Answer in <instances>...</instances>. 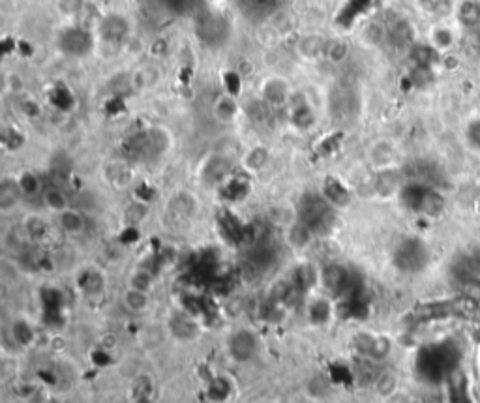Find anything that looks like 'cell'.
Listing matches in <instances>:
<instances>
[{"label": "cell", "instance_id": "1", "mask_svg": "<svg viewBox=\"0 0 480 403\" xmlns=\"http://www.w3.org/2000/svg\"><path fill=\"white\" fill-rule=\"evenodd\" d=\"M94 32L104 45L120 47V49H122L126 40L132 36L128 19L122 14H114V11L100 16V21L94 25Z\"/></svg>", "mask_w": 480, "mask_h": 403}, {"label": "cell", "instance_id": "2", "mask_svg": "<svg viewBox=\"0 0 480 403\" xmlns=\"http://www.w3.org/2000/svg\"><path fill=\"white\" fill-rule=\"evenodd\" d=\"M459 38L462 36L456 32L454 26L447 25V23H437L428 32V43L439 55L456 51V47H459Z\"/></svg>", "mask_w": 480, "mask_h": 403}, {"label": "cell", "instance_id": "3", "mask_svg": "<svg viewBox=\"0 0 480 403\" xmlns=\"http://www.w3.org/2000/svg\"><path fill=\"white\" fill-rule=\"evenodd\" d=\"M368 158H370V163L373 166V169H393L398 160V149L390 139H377L373 141L370 150H368Z\"/></svg>", "mask_w": 480, "mask_h": 403}, {"label": "cell", "instance_id": "4", "mask_svg": "<svg viewBox=\"0 0 480 403\" xmlns=\"http://www.w3.org/2000/svg\"><path fill=\"white\" fill-rule=\"evenodd\" d=\"M240 114V104L238 100L229 92L220 94L214 104H212V117L220 122V124H235Z\"/></svg>", "mask_w": 480, "mask_h": 403}, {"label": "cell", "instance_id": "5", "mask_svg": "<svg viewBox=\"0 0 480 403\" xmlns=\"http://www.w3.org/2000/svg\"><path fill=\"white\" fill-rule=\"evenodd\" d=\"M255 349H257V338L248 331H238L237 334H233L231 341H229L231 357L238 362L250 360L255 355Z\"/></svg>", "mask_w": 480, "mask_h": 403}, {"label": "cell", "instance_id": "6", "mask_svg": "<svg viewBox=\"0 0 480 403\" xmlns=\"http://www.w3.org/2000/svg\"><path fill=\"white\" fill-rule=\"evenodd\" d=\"M261 92H263V98L267 104L278 107V105H284L289 100V85H287L284 77L272 75V77L265 81Z\"/></svg>", "mask_w": 480, "mask_h": 403}, {"label": "cell", "instance_id": "7", "mask_svg": "<svg viewBox=\"0 0 480 403\" xmlns=\"http://www.w3.org/2000/svg\"><path fill=\"white\" fill-rule=\"evenodd\" d=\"M270 158H272V154H270V150L267 149V146L255 145L244 154L242 167L248 171V173L257 175V173H261V171H265L269 167Z\"/></svg>", "mask_w": 480, "mask_h": 403}, {"label": "cell", "instance_id": "8", "mask_svg": "<svg viewBox=\"0 0 480 403\" xmlns=\"http://www.w3.org/2000/svg\"><path fill=\"white\" fill-rule=\"evenodd\" d=\"M456 19L464 31L480 26V0H462L456 8Z\"/></svg>", "mask_w": 480, "mask_h": 403}, {"label": "cell", "instance_id": "9", "mask_svg": "<svg viewBox=\"0 0 480 403\" xmlns=\"http://www.w3.org/2000/svg\"><path fill=\"white\" fill-rule=\"evenodd\" d=\"M326 40L321 38L319 34H304V36L299 38V43H297V51L302 58L306 60H315V58L323 57L325 53Z\"/></svg>", "mask_w": 480, "mask_h": 403}, {"label": "cell", "instance_id": "10", "mask_svg": "<svg viewBox=\"0 0 480 403\" xmlns=\"http://www.w3.org/2000/svg\"><path fill=\"white\" fill-rule=\"evenodd\" d=\"M21 188L17 184V178H4L0 184V210L10 213L21 201Z\"/></svg>", "mask_w": 480, "mask_h": 403}, {"label": "cell", "instance_id": "11", "mask_svg": "<svg viewBox=\"0 0 480 403\" xmlns=\"http://www.w3.org/2000/svg\"><path fill=\"white\" fill-rule=\"evenodd\" d=\"M58 227L63 229L66 235H81L87 229V220L78 208H68L64 213L57 214Z\"/></svg>", "mask_w": 480, "mask_h": 403}, {"label": "cell", "instance_id": "12", "mask_svg": "<svg viewBox=\"0 0 480 403\" xmlns=\"http://www.w3.org/2000/svg\"><path fill=\"white\" fill-rule=\"evenodd\" d=\"M122 306L129 313H145L150 308V293L128 287L122 293Z\"/></svg>", "mask_w": 480, "mask_h": 403}, {"label": "cell", "instance_id": "13", "mask_svg": "<svg viewBox=\"0 0 480 403\" xmlns=\"http://www.w3.org/2000/svg\"><path fill=\"white\" fill-rule=\"evenodd\" d=\"M42 203L43 207L53 214H60L72 207L66 193L63 190H58V188H46L42 193Z\"/></svg>", "mask_w": 480, "mask_h": 403}, {"label": "cell", "instance_id": "14", "mask_svg": "<svg viewBox=\"0 0 480 403\" xmlns=\"http://www.w3.org/2000/svg\"><path fill=\"white\" fill-rule=\"evenodd\" d=\"M16 178H17V184H19V188H21L23 197L42 195L43 190H46V188H43V184H42V178H40V175H38V173H34V171H31V169H26V171H23V173H19Z\"/></svg>", "mask_w": 480, "mask_h": 403}, {"label": "cell", "instance_id": "15", "mask_svg": "<svg viewBox=\"0 0 480 403\" xmlns=\"http://www.w3.org/2000/svg\"><path fill=\"white\" fill-rule=\"evenodd\" d=\"M160 81V70L156 64H149V66H143L139 70H135L134 75H132V83L135 88L139 90H146V88L156 87V83Z\"/></svg>", "mask_w": 480, "mask_h": 403}, {"label": "cell", "instance_id": "16", "mask_svg": "<svg viewBox=\"0 0 480 403\" xmlns=\"http://www.w3.org/2000/svg\"><path fill=\"white\" fill-rule=\"evenodd\" d=\"M349 51H351V45H349L346 40H341V38H332V40H326L323 57H325L326 60H331L332 64H340L349 57Z\"/></svg>", "mask_w": 480, "mask_h": 403}, {"label": "cell", "instance_id": "17", "mask_svg": "<svg viewBox=\"0 0 480 403\" xmlns=\"http://www.w3.org/2000/svg\"><path fill=\"white\" fill-rule=\"evenodd\" d=\"M459 47L465 58H480V26L479 28H467L459 38Z\"/></svg>", "mask_w": 480, "mask_h": 403}, {"label": "cell", "instance_id": "18", "mask_svg": "<svg viewBox=\"0 0 480 403\" xmlns=\"http://www.w3.org/2000/svg\"><path fill=\"white\" fill-rule=\"evenodd\" d=\"M388 36V31L385 25L379 21H370L361 32V40L366 43L368 47H379Z\"/></svg>", "mask_w": 480, "mask_h": 403}, {"label": "cell", "instance_id": "19", "mask_svg": "<svg viewBox=\"0 0 480 403\" xmlns=\"http://www.w3.org/2000/svg\"><path fill=\"white\" fill-rule=\"evenodd\" d=\"M87 6L88 0H55V10L64 19H79Z\"/></svg>", "mask_w": 480, "mask_h": 403}, {"label": "cell", "instance_id": "20", "mask_svg": "<svg viewBox=\"0 0 480 403\" xmlns=\"http://www.w3.org/2000/svg\"><path fill=\"white\" fill-rule=\"evenodd\" d=\"M152 285H154V276L150 274L149 270L137 269L129 274L128 287H132V289H139V291H146V293H150Z\"/></svg>", "mask_w": 480, "mask_h": 403}, {"label": "cell", "instance_id": "21", "mask_svg": "<svg viewBox=\"0 0 480 403\" xmlns=\"http://www.w3.org/2000/svg\"><path fill=\"white\" fill-rule=\"evenodd\" d=\"M398 387V379L394 373L390 372H385L381 373L379 377H377L375 381V390L379 396H383V398H387V396H390V394H394V390H396Z\"/></svg>", "mask_w": 480, "mask_h": 403}, {"label": "cell", "instance_id": "22", "mask_svg": "<svg viewBox=\"0 0 480 403\" xmlns=\"http://www.w3.org/2000/svg\"><path fill=\"white\" fill-rule=\"evenodd\" d=\"M294 238L299 240V242H297V248H304L306 244L311 240V231L306 227V225H302V223H297V225H293V227L289 229V242H293Z\"/></svg>", "mask_w": 480, "mask_h": 403}, {"label": "cell", "instance_id": "23", "mask_svg": "<svg viewBox=\"0 0 480 403\" xmlns=\"http://www.w3.org/2000/svg\"><path fill=\"white\" fill-rule=\"evenodd\" d=\"M120 51H124L126 55H143V53H149V45H146L139 36H134V34H132V36L126 40Z\"/></svg>", "mask_w": 480, "mask_h": 403}, {"label": "cell", "instance_id": "24", "mask_svg": "<svg viewBox=\"0 0 480 403\" xmlns=\"http://www.w3.org/2000/svg\"><path fill=\"white\" fill-rule=\"evenodd\" d=\"M25 229H26V233H28V237H32V238L40 237V235H46V231H47L46 222H43L40 216H28V217H26Z\"/></svg>", "mask_w": 480, "mask_h": 403}, {"label": "cell", "instance_id": "25", "mask_svg": "<svg viewBox=\"0 0 480 403\" xmlns=\"http://www.w3.org/2000/svg\"><path fill=\"white\" fill-rule=\"evenodd\" d=\"M146 213H149V208H146L145 203H134L126 208L124 216L129 223H137L146 216Z\"/></svg>", "mask_w": 480, "mask_h": 403}, {"label": "cell", "instance_id": "26", "mask_svg": "<svg viewBox=\"0 0 480 403\" xmlns=\"http://www.w3.org/2000/svg\"><path fill=\"white\" fill-rule=\"evenodd\" d=\"M4 87L8 92L19 94V92H23V88H25V81H23V77L19 75V73L10 72V73H6Z\"/></svg>", "mask_w": 480, "mask_h": 403}, {"label": "cell", "instance_id": "27", "mask_svg": "<svg viewBox=\"0 0 480 403\" xmlns=\"http://www.w3.org/2000/svg\"><path fill=\"white\" fill-rule=\"evenodd\" d=\"M441 64H443L447 70H458L462 60H459L458 53L450 51V53H443V55H441Z\"/></svg>", "mask_w": 480, "mask_h": 403}, {"label": "cell", "instance_id": "28", "mask_svg": "<svg viewBox=\"0 0 480 403\" xmlns=\"http://www.w3.org/2000/svg\"><path fill=\"white\" fill-rule=\"evenodd\" d=\"M100 343H102V347H104V349H109V347H117V343H119V341H117V336H114L113 332H107V334H104V336H102Z\"/></svg>", "mask_w": 480, "mask_h": 403}, {"label": "cell", "instance_id": "29", "mask_svg": "<svg viewBox=\"0 0 480 403\" xmlns=\"http://www.w3.org/2000/svg\"><path fill=\"white\" fill-rule=\"evenodd\" d=\"M132 403H152V402H150L149 396H137Z\"/></svg>", "mask_w": 480, "mask_h": 403}]
</instances>
